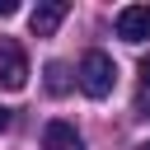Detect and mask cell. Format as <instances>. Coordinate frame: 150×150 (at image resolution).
<instances>
[{
    "instance_id": "obj_1",
    "label": "cell",
    "mask_w": 150,
    "mask_h": 150,
    "mask_svg": "<svg viewBox=\"0 0 150 150\" xmlns=\"http://www.w3.org/2000/svg\"><path fill=\"white\" fill-rule=\"evenodd\" d=\"M75 80H80V89H84L89 98H108V94H112V84H117V66H112V56H108V52H84V56H80Z\"/></svg>"
},
{
    "instance_id": "obj_2",
    "label": "cell",
    "mask_w": 150,
    "mask_h": 150,
    "mask_svg": "<svg viewBox=\"0 0 150 150\" xmlns=\"http://www.w3.org/2000/svg\"><path fill=\"white\" fill-rule=\"evenodd\" d=\"M28 84V56L14 38H0V89H23Z\"/></svg>"
},
{
    "instance_id": "obj_3",
    "label": "cell",
    "mask_w": 150,
    "mask_h": 150,
    "mask_svg": "<svg viewBox=\"0 0 150 150\" xmlns=\"http://www.w3.org/2000/svg\"><path fill=\"white\" fill-rule=\"evenodd\" d=\"M112 28H117L122 42H145V38H150V5H127V9H117Z\"/></svg>"
},
{
    "instance_id": "obj_4",
    "label": "cell",
    "mask_w": 150,
    "mask_h": 150,
    "mask_svg": "<svg viewBox=\"0 0 150 150\" xmlns=\"http://www.w3.org/2000/svg\"><path fill=\"white\" fill-rule=\"evenodd\" d=\"M66 14H70V5H66V0H42V5L28 14V28H33V38H52V33L66 23Z\"/></svg>"
},
{
    "instance_id": "obj_5",
    "label": "cell",
    "mask_w": 150,
    "mask_h": 150,
    "mask_svg": "<svg viewBox=\"0 0 150 150\" xmlns=\"http://www.w3.org/2000/svg\"><path fill=\"white\" fill-rule=\"evenodd\" d=\"M42 150H84V141L70 122H47L42 127Z\"/></svg>"
},
{
    "instance_id": "obj_6",
    "label": "cell",
    "mask_w": 150,
    "mask_h": 150,
    "mask_svg": "<svg viewBox=\"0 0 150 150\" xmlns=\"http://www.w3.org/2000/svg\"><path fill=\"white\" fill-rule=\"evenodd\" d=\"M47 94H56V98H61V94H70V70H66L61 61H52V66H47Z\"/></svg>"
},
{
    "instance_id": "obj_7",
    "label": "cell",
    "mask_w": 150,
    "mask_h": 150,
    "mask_svg": "<svg viewBox=\"0 0 150 150\" xmlns=\"http://www.w3.org/2000/svg\"><path fill=\"white\" fill-rule=\"evenodd\" d=\"M9 14H19V0H0V19H9Z\"/></svg>"
},
{
    "instance_id": "obj_8",
    "label": "cell",
    "mask_w": 150,
    "mask_h": 150,
    "mask_svg": "<svg viewBox=\"0 0 150 150\" xmlns=\"http://www.w3.org/2000/svg\"><path fill=\"white\" fill-rule=\"evenodd\" d=\"M141 84H145V89H150V56H145V61H141Z\"/></svg>"
},
{
    "instance_id": "obj_9",
    "label": "cell",
    "mask_w": 150,
    "mask_h": 150,
    "mask_svg": "<svg viewBox=\"0 0 150 150\" xmlns=\"http://www.w3.org/2000/svg\"><path fill=\"white\" fill-rule=\"evenodd\" d=\"M5 127H9V108L0 103V131H5Z\"/></svg>"
},
{
    "instance_id": "obj_10",
    "label": "cell",
    "mask_w": 150,
    "mask_h": 150,
    "mask_svg": "<svg viewBox=\"0 0 150 150\" xmlns=\"http://www.w3.org/2000/svg\"><path fill=\"white\" fill-rule=\"evenodd\" d=\"M136 150H150V141H141V145H136Z\"/></svg>"
}]
</instances>
